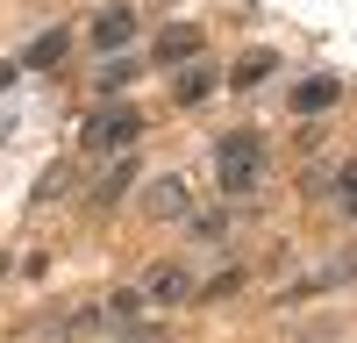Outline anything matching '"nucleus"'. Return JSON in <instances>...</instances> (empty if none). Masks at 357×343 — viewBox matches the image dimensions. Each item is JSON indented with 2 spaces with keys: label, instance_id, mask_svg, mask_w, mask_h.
Here are the masks:
<instances>
[{
  "label": "nucleus",
  "instance_id": "6ab92c4d",
  "mask_svg": "<svg viewBox=\"0 0 357 343\" xmlns=\"http://www.w3.org/2000/svg\"><path fill=\"white\" fill-rule=\"evenodd\" d=\"M114 343H165V336H158V329H136V322H129V329L114 336Z\"/></svg>",
  "mask_w": 357,
  "mask_h": 343
},
{
  "label": "nucleus",
  "instance_id": "0eeeda50",
  "mask_svg": "<svg viewBox=\"0 0 357 343\" xmlns=\"http://www.w3.org/2000/svg\"><path fill=\"white\" fill-rule=\"evenodd\" d=\"M336 100H343V79H336V72H314V79L293 86V114H307V122H314V114H329Z\"/></svg>",
  "mask_w": 357,
  "mask_h": 343
},
{
  "label": "nucleus",
  "instance_id": "f8f14e48",
  "mask_svg": "<svg viewBox=\"0 0 357 343\" xmlns=\"http://www.w3.org/2000/svg\"><path fill=\"white\" fill-rule=\"evenodd\" d=\"M186 236L193 243H222L229 236V215L222 208H186Z\"/></svg>",
  "mask_w": 357,
  "mask_h": 343
},
{
  "label": "nucleus",
  "instance_id": "9d476101",
  "mask_svg": "<svg viewBox=\"0 0 357 343\" xmlns=\"http://www.w3.org/2000/svg\"><path fill=\"white\" fill-rule=\"evenodd\" d=\"M272 72H279V50H243V57H236V72H229V86H236V93H250V86H264Z\"/></svg>",
  "mask_w": 357,
  "mask_h": 343
},
{
  "label": "nucleus",
  "instance_id": "f3484780",
  "mask_svg": "<svg viewBox=\"0 0 357 343\" xmlns=\"http://www.w3.org/2000/svg\"><path fill=\"white\" fill-rule=\"evenodd\" d=\"M236 286H243V272H222V279H207V286H193V294H200V300H229Z\"/></svg>",
  "mask_w": 357,
  "mask_h": 343
},
{
  "label": "nucleus",
  "instance_id": "39448f33",
  "mask_svg": "<svg viewBox=\"0 0 357 343\" xmlns=\"http://www.w3.org/2000/svg\"><path fill=\"white\" fill-rule=\"evenodd\" d=\"M186 208H193V193H186L178 172H165V179L143 186V215H151V222H186Z\"/></svg>",
  "mask_w": 357,
  "mask_h": 343
},
{
  "label": "nucleus",
  "instance_id": "aec40b11",
  "mask_svg": "<svg viewBox=\"0 0 357 343\" xmlns=\"http://www.w3.org/2000/svg\"><path fill=\"white\" fill-rule=\"evenodd\" d=\"M0 272H8V257H0Z\"/></svg>",
  "mask_w": 357,
  "mask_h": 343
},
{
  "label": "nucleus",
  "instance_id": "6e6552de",
  "mask_svg": "<svg viewBox=\"0 0 357 343\" xmlns=\"http://www.w3.org/2000/svg\"><path fill=\"white\" fill-rule=\"evenodd\" d=\"M136 172H143V165H136L129 151H114V165H107L100 179H93V193H86V200H93V208H114V200H122V193L136 186Z\"/></svg>",
  "mask_w": 357,
  "mask_h": 343
},
{
  "label": "nucleus",
  "instance_id": "f03ea898",
  "mask_svg": "<svg viewBox=\"0 0 357 343\" xmlns=\"http://www.w3.org/2000/svg\"><path fill=\"white\" fill-rule=\"evenodd\" d=\"M136 136H143V107H129V100H114V107H100V114H86V129H79L86 158H114V151H136Z\"/></svg>",
  "mask_w": 357,
  "mask_h": 343
},
{
  "label": "nucleus",
  "instance_id": "a211bd4d",
  "mask_svg": "<svg viewBox=\"0 0 357 343\" xmlns=\"http://www.w3.org/2000/svg\"><path fill=\"white\" fill-rule=\"evenodd\" d=\"M65 172H72V165H50V172H43V186H36V200H57V193H65Z\"/></svg>",
  "mask_w": 357,
  "mask_h": 343
},
{
  "label": "nucleus",
  "instance_id": "7ed1b4c3",
  "mask_svg": "<svg viewBox=\"0 0 357 343\" xmlns=\"http://www.w3.org/2000/svg\"><path fill=\"white\" fill-rule=\"evenodd\" d=\"M136 29H143V15L129 8V0H114V8H100V15H93L86 43H93L100 57H114V50H129V43H136Z\"/></svg>",
  "mask_w": 357,
  "mask_h": 343
},
{
  "label": "nucleus",
  "instance_id": "2eb2a0df",
  "mask_svg": "<svg viewBox=\"0 0 357 343\" xmlns=\"http://www.w3.org/2000/svg\"><path fill=\"white\" fill-rule=\"evenodd\" d=\"M136 307H143V286H122V294L107 300V314H114V322H136Z\"/></svg>",
  "mask_w": 357,
  "mask_h": 343
},
{
  "label": "nucleus",
  "instance_id": "20e7f679",
  "mask_svg": "<svg viewBox=\"0 0 357 343\" xmlns=\"http://www.w3.org/2000/svg\"><path fill=\"white\" fill-rule=\"evenodd\" d=\"M200 43H207L200 22H165L158 43H151V65H172V72H178V65H193V57H200Z\"/></svg>",
  "mask_w": 357,
  "mask_h": 343
},
{
  "label": "nucleus",
  "instance_id": "1a4fd4ad",
  "mask_svg": "<svg viewBox=\"0 0 357 343\" xmlns=\"http://www.w3.org/2000/svg\"><path fill=\"white\" fill-rule=\"evenodd\" d=\"M215 86H222V72L193 57V65H178V79H172V100H178V107H200L207 93H215Z\"/></svg>",
  "mask_w": 357,
  "mask_h": 343
},
{
  "label": "nucleus",
  "instance_id": "9b49d317",
  "mask_svg": "<svg viewBox=\"0 0 357 343\" xmlns=\"http://www.w3.org/2000/svg\"><path fill=\"white\" fill-rule=\"evenodd\" d=\"M65 50H72V29H43V36L22 50V65H29V72H50V65H57Z\"/></svg>",
  "mask_w": 357,
  "mask_h": 343
},
{
  "label": "nucleus",
  "instance_id": "423d86ee",
  "mask_svg": "<svg viewBox=\"0 0 357 343\" xmlns=\"http://www.w3.org/2000/svg\"><path fill=\"white\" fill-rule=\"evenodd\" d=\"M143 300H158V307H186V300H193V272L172 265V257H165V265H151V272H143Z\"/></svg>",
  "mask_w": 357,
  "mask_h": 343
},
{
  "label": "nucleus",
  "instance_id": "f257e3e1",
  "mask_svg": "<svg viewBox=\"0 0 357 343\" xmlns=\"http://www.w3.org/2000/svg\"><path fill=\"white\" fill-rule=\"evenodd\" d=\"M264 165H272V143H264L257 129H229V136L215 143V186H222L229 200L257 193V186H264Z\"/></svg>",
  "mask_w": 357,
  "mask_h": 343
},
{
  "label": "nucleus",
  "instance_id": "ddd939ff",
  "mask_svg": "<svg viewBox=\"0 0 357 343\" xmlns=\"http://www.w3.org/2000/svg\"><path fill=\"white\" fill-rule=\"evenodd\" d=\"M136 72H143V57H122V50H114L107 65H100V86H107V93H114V86H129Z\"/></svg>",
  "mask_w": 357,
  "mask_h": 343
},
{
  "label": "nucleus",
  "instance_id": "dca6fc26",
  "mask_svg": "<svg viewBox=\"0 0 357 343\" xmlns=\"http://www.w3.org/2000/svg\"><path fill=\"white\" fill-rule=\"evenodd\" d=\"M301 193H336V165H307L301 172Z\"/></svg>",
  "mask_w": 357,
  "mask_h": 343
},
{
  "label": "nucleus",
  "instance_id": "4468645a",
  "mask_svg": "<svg viewBox=\"0 0 357 343\" xmlns=\"http://www.w3.org/2000/svg\"><path fill=\"white\" fill-rule=\"evenodd\" d=\"M336 200H343V215L357 222V165H336Z\"/></svg>",
  "mask_w": 357,
  "mask_h": 343
}]
</instances>
